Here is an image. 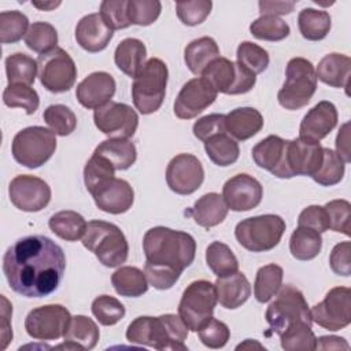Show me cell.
<instances>
[{"instance_id":"cell-11","label":"cell","mask_w":351,"mask_h":351,"mask_svg":"<svg viewBox=\"0 0 351 351\" xmlns=\"http://www.w3.org/2000/svg\"><path fill=\"white\" fill-rule=\"evenodd\" d=\"M202 77L207 80L217 93L225 95H243L250 92L255 82L256 75L243 67L237 62H232L228 58L214 59L202 73Z\"/></svg>"},{"instance_id":"cell-47","label":"cell","mask_w":351,"mask_h":351,"mask_svg":"<svg viewBox=\"0 0 351 351\" xmlns=\"http://www.w3.org/2000/svg\"><path fill=\"white\" fill-rule=\"evenodd\" d=\"M29 29L27 16L16 10L0 12V41L1 44H12L19 41Z\"/></svg>"},{"instance_id":"cell-59","label":"cell","mask_w":351,"mask_h":351,"mask_svg":"<svg viewBox=\"0 0 351 351\" xmlns=\"http://www.w3.org/2000/svg\"><path fill=\"white\" fill-rule=\"evenodd\" d=\"M259 12L261 15H287L291 14L295 8V1H259Z\"/></svg>"},{"instance_id":"cell-63","label":"cell","mask_w":351,"mask_h":351,"mask_svg":"<svg viewBox=\"0 0 351 351\" xmlns=\"http://www.w3.org/2000/svg\"><path fill=\"white\" fill-rule=\"evenodd\" d=\"M32 4L36 8H40V10H44V11H51L56 7H59L62 3L60 1H33Z\"/></svg>"},{"instance_id":"cell-21","label":"cell","mask_w":351,"mask_h":351,"mask_svg":"<svg viewBox=\"0 0 351 351\" xmlns=\"http://www.w3.org/2000/svg\"><path fill=\"white\" fill-rule=\"evenodd\" d=\"M99 210L108 214H123L134 202V191L126 180L111 177L90 192Z\"/></svg>"},{"instance_id":"cell-35","label":"cell","mask_w":351,"mask_h":351,"mask_svg":"<svg viewBox=\"0 0 351 351\" xmlns=\"http://www.w3.org/2000/svg\"><path fill=\"white\" fill-rule=\"evenodd\" d=\"M86 225L85 218L73 210L55 213L48 221L49 229L66 241H77L81 239L86 230Z\"/></svg>"},{"instance_id":"cell-14","label":"cell","mask_w":351,"mask_h":351,"mask_svg":"<svg viewBox=\"0 0 351 351\" xmlns=\"http://www.w3.org/2000/svg\"><path fill=\"white\" fill-rule=\"evenodd\" d=\"M311 319L328 330H340L351 322V291L347 287H335L322 302L311 307Z\"/></svg>"},{"instance_id":"cell-30","label":"cell","mask_w":351,"mask_h":351,"mask_svg":"<svg viewBox=\"0 0 351 351\" xmlns=\"http://www.w3.org/2000/svg\"><path fill=\"white\" fill-rule=\"evenodd\" d=\"M287 143L288 140H284L280 136L274 134H270L266 138L261 140L251 152L255 165L261 169L270 171L278 178L284 163Z\"/></svg>"},{"instance_id":"cell-27","label":"cell","mask_w":351,"mask_h":351,"mask_svg":"<svg viewBox=\"0 0 351 351\" xmlns=\"http://www.w3.org/2000/svg\"><path fill=\"white\" fill-rule=\"evenodd\" d=\"M228 206L222 195L217 192H210L199 197L193 207L185 211V215L192 217V219L203 228H213L223 222L228 215Z\"/></svg>"},{"instance_id":"cell-57","label":"cell","mask_w":351,"mask_h":351,"mask_svg":"<svg viewBox=\"0 0 351 351\" xmlns=\"http://www.w3.org/2000/svg\"><path fill=\"white\" fill-rule=\"evenodd\" d=\"M298 226H306L314 229L318 233H324L329 229V215L322 206L306 207L298 218Z\"/></svg>"},{"instance_id":"cell-51","label":"cell","mask_w":351,"mask_h":351,"mask_svg":"<svg viewBox=\"0 0 351 351\" xmlns=\"http://www.w3.org/2000/svg\"><path fill=\"white\" fill-rule=\"evenodd\" d=\"M162 4L158 0H128V15L132 25L149 26L160 15Z\"/></svg>"},{"instance_id":"cell-38","label":"cell","mask_w":351,"mask_h":351,"mask_svg":"<svg viewBox=\"0 0 351 351\" xmlns=\"http://www.w3.org/2000/svg\"><path fill=\"white\" fill-rule=\"evenodd\" d=\"M322 248L321 233L306 226H298L289 239L291 255L298 261L314 259Z\"/></svg>"},{"instance_id":"cell-42","label":"cell","mask_w":351,"mask_h":351,"mask_svg":"<svg viewBox=\"0 0 351 351\" xmlns=\"http://www.w3.org/2000/svg\"><path fill=\"white\" fill-rule=\"evenodd\" d=\"M280 341L285 351H313L315 350L317 337L311 325L298 322L280 335Z\"/></svg>"},{"instance_id":"cell-19","label":"cell","mask_w":351,"mask_h":351,"mask_svg":"<svg viewBox=\"0 0 351 351\" xmlns=\"http://www.w3.org/2000/svg\"><path fill=\"white\" fill-rule=\"evenodd\" d=\"M217 90L203 77H196L184 84L174 101V114L180 119H192L211 106Z\"/></svg>"},{"instance_id":"cell-41","label":"cell","mask_w":351,"mask_h":351,"mask_svg":"<svg viewBox=\"0 0 351 351\" xmlns=\"http://www.w3.org/2000/svg\"><path fill=\"white\" fill-rule=\"evenodd\" d=\"M206 263L217 277L239 271V261L233 251L221 241H213L206 250Z\"/></svg>"},{"instance_id":"cell-24","label":"cell","mask_w":351,"mask_h":351,"mask_svg":"<svg viewBox=\"0 0 351 351\" xmlns=\"http://www.w3.org/2000/svg\"><path fill=\"white\" fill-rule=\"evenodd\" d=\"M112 36L114 30L106 25L99 12L82 16L75 26L77 44L92 53L103 51L111 41Z\"/></svg>"},{"instance_id":"cell-2","label":"cell","mask_w":351,"mask_h":351,"mask_svg":"<svg viewBox=\"0 0 351 351\" xmlns=\"http://www.w3.org/2000/svg\"><path fill=\"white\" fill-rule=\"evenodd\" d=\"M145 255L144 274L155 289H170L184 269L192 265L196 255L195 239L181 230L155 226L145 232L143 239Z\"/></svg>"},{"instance_id":"cell-31","label":"cell","mask_w":351,"mask_h":351,"mask_svg":"<svg viewBox=\"0 0 351 351\" xmlns=\"http://www.w3.org/2000/svg\"><path fill=\"white\" fill-rule=\"evenodd\" d=\"M147 58V48L138 38L128 37L122 40L114 52L117 67L130 78H134L143 69Z\"/></svg>"},{"instance_id":"cell-33","label":"cell","mask_w":351,"mask_h":351,"mask_svg":"<svg viewBox=\"0 0 351 351\" xmlns=\"http://www.w3.org/2000/svg\"><path fill=\"white\" fill-rule=\"evenodd\" d=\"M217 58H219V48L215 40L208 36L191 41L184 51L185 64L195 75H202L204 69Z\"/></svg>"},{"instance_id":"cell-25","label":"cell","mask_w":351,"mask_h":351,"mask_svg":"<svg viewBox=\"0 0 351 351\" xmlns=\"http://www.w3.org/2000/svg\"><path fill=\"white\" fill-rule=\"evenodd\" d=\"M100 337L96 322L86 315H74L63 335L64 343L56 346L62 350H92L96 347Z\"/></svg>"},{"instance_id":"cell-23","label":"cell","mask_w":351,"mask_h":351,"mask_svg":"<svg viewBox=\"0 0 351 351\" xmlns=\"http://www.w3.org/2000/svg\"><path fill=\"white\" fill-rule=\"evenodd\" d=\"M337 118L336 106L332 101L322 100L303 117L299 126V137L319 141L336 128Z\"/></svg>"},{"instance_id":"cell-45","label":"cell","mask_w":351,"mask_h":351,"mask_svg":"<svg viewBox=\"0 0 351 351\" xmlns=\"http://www.w3.org/2000/svg\"><path fill=\"white\" fill-rule=\"evenodd\" d=\"M346 171L344 160L330 148H324L322 162L317 173L311 177L317 184L322 186H332L339 184Z\"/></svg>"},{"instance_id":"cell-49","label":"cell","mask_w":351,"mask_h":351,"mask_svg":"<svg viewBox=\"0 0 351 351\" xmlns=\"http://www.w3.org/2000/svg\"><path fill=\"white\" fill-rule=\"evenodd\" d=\"M236 58L237 63H240L255 75L263 73L270 62L267 51L251 41H243L239 44Z\"/></svg>"},{"instance_id":"cell-55","label":"cell","mask_w":351,"mask_h":351,"mask_svg":"<svg viewBox=\"0 0 351 351\" xmlns=\"http://www.w3.org/2000/svg\"><path fill=\"white\" fill-rule=\"evenodd\" d=\"M324 207L329 215V229L350 236V202L344 199H336L328 202Z\"/></svg>"},{"instance_id":"cell-12","label":"cell","mask_w":351,"mask_h":351,"mask_svg":"<svg viewBox=\"0 0 351 351\" xmlns=\"http://www.w3.org/2000/svg\"><path fill=\"white\" fill-rule=\"evenodd\" d=\"M38 78L41 85L52 93H63L73 88L77 78V66L63 48H53L38 55Z\"/></svg>"},{"instance_id":"cell-13","label":"cell","mask_w":351,"mask_h":351,"mask_svg":"<svg viewBox=\"0 0 351 351\" xmlns=\"http://www.w3.org/2000/svg\"><path fill=\"white\" fill-rule=\"evenodd\" d=\"M322 155L324 147L319 141L302 137L288 140L278 178H292L295 176L313 177L321 166Z\"/></svg>"},{"instance_id":"cell-26","label":"cell","mask_w":351,"mask_h":351,"mask_svg":"<svg viewBox=\"0 0 351 351\" xmlns=\"http://www.w3.org/2000/svg\"><path fill=\"white\" fill-rule=\"evenodd\" d=\"M214 285L219 304L229 310L240 307L251 296V284L241 271L218 277Z\"/></svg>"},{"instance_id":"cell-54","label":"cell","mask_w":351,"mask_h":351,"mask_svg":"<svg viewBox=\"0 0 351 351\" xmlns=\"http://www.w3.org/2000/svg\"><path fill=\"white\" fill-rule=\"evenodd\" d=\"M197 333L200 341L208 348H222L230 337V330L228 325L214 317L203 324Z\"/></svg>"},{"instance_id":"cell-56","label":"cell","mask_w":351,"mask_h":351,"mask_svg":"<svg viewBox=\"0 0 351 351\" xmlns=\"http://www.w3.org/2000/svg\"><path fill=\"white\" fill-rule=\"evenodd\" d=\"M192 130H193V136L203 143L214 134L226 133L225 115L223 114H210V115L202 117L193 123Z\"/></svg>"},{"instance_id":"cell-22","label":"cell","mask_w":351,"mask_h":351,"mask_svg":"<svg viewBox=\"0 0 351 351\" xmlns=\"http://www.w3.org/2000/svg\"><path fill=\"white\" fill-rule=\"evenodd\" d=\"M115 80L106 71H95L85 77L75 89L78 103L85 108H99L111 101L115 93Z\"/></svg>"},{"instance_id":"cell-16","label":"cell","mask_w":351,"mask_h":351,"mask_svg":"<svg viewBox=\"0 0 351 351\" xmlns=\"http://www.w3.org/2000/svg\"><path fill=\"white\" fill-rule=\"evenodd\" d=\"M93 122L110 138H129L137 130L138 115L125 103L108 101L95 110Z\"/></svg>"},{"instance_id":"cell-34","label":"cell","mask_w":351,"mask_h":351,"mask_svg":"<svg viewBox=\"0 0 351 351\" xmlns=\"http://www.w3.org/2000/svg\"><path fill=\"white\" fill-rule=\"evenodd\" d=\"M115 292L126 298H138L148 291V281L143 270L134 266H121L111 276Z\"/></svg>"},{"instance_id":"cell-53","label":"cell","mask_w":351,"mask_h":351,"mask_svg":"<svg viewBox=\"0 0 351 351\" xmlns=\"http://www.w3.org/2000/svg\"><path fill=\"white\" fill-rule=\"evenodd\" d=\"M111 30L126 29L132 23L128 15V0H104L99 12Z\"/></svg>"},{"instance_id":"cell-60","label":"cell","mask_w":351,"mask_h":351,"mask_svg":"<svg viewBox=\"0 0 351 351\" xmlns=\"http://www.w3.org/2000/svg\"><path fill=\"white\" fill-rule=\"evenodd\" d=\"M348 126L350 123L346 122L337 133L336 137V154L344 160V163L350 162V137H348Z\"/></svg>"},{"instance_id":"cell-52","label":"cell","mask_w":351,"mask_h":351,"mask_svg":"<svg viewBox=\"0 0 351 351\" xmlns=\"http://www.w3.org/2000/svg\"><path fill=\"white\" fill-rule=\"evenodd\" d=\"M213 8L210 0H191V1H177L176 11L178 19L186 26H196L206 21Z\"/></svg>"},{"instance_id":"cell-43","label":"cell","mask_w":351,"mask_h":351,"mask_svg":"<svg viewBox=\"0 0 351 351\" xmlns=\"http://www.w3.org/2000/svg\"><path fill=\"white\" fill-rule=\"evenodd\" d=\"M25 44L27 48L37 53H45L53 48H56L58 44V32L56 29L48 23V22H33L27 33L25 34Z\"/></svg>"},{"instance_id":"cell-4","label":"cell","mask_w":351,"mask_h":351,"mask_svg":"<svg viewBox=\"0 0 351 351\" xmlns=\"http://www.w3.org/2000/svg\"><path fill=\"white\" fill-rule=\"evenodd\" d=\"M82 245L93 252L106 267L121 266L129 255V244L123 232L115 223L101 219L88 222Z\"/></svg>"},{"instance_id":"cell-20","label":"cell","mask_w":351,"mask_h":351,"mask_svg":"<svg viewBox=\"0 0 351 351\" xmlns=\"http://www.w3.org/2000/svg\"><path fill=\"white\" fill-rule=\"evenodd\" d=\"M222 197L229 210L250 211L262 202L263 188L256 178L241 173L233 176L223 184Z\"/></svg>"},{"instance_id":"cell-58","label":"cell","mask_w":351,"mask_h":351,"mask_svg":"<svg viewBox=\"0 0 351 351\" xmlns=\"http://www.w3.org/2000/svg\"><path fill=\"white\" fill-rule=\"evenodd\" d=\"M350 252H351L350 241H343L333 247L329 256V265L335 274L343 276V277H348L351 274Z\"/></svg>"},{"instance_id":"cell-50","label":"cell","mask_w":351,"mask_h":351,"mask_svg":"<svg viewBox=\"0 0 351 351\" xmlns=\"http://www.w3.org/2000/svg\"><path fill=\"white\" fill-rule=\"evenodd\" d=\"M92 314L96 319L104 325L111 326L119 322L125 317V306L114 296L100 295L92 302Z\"/></svg>"},{"instance_id":"cell-62","label":"cell","mask_w":351,"mask_h":351,"mask_svg":"<svg viewBox=\"0 0 351 351\" xmlns=\"http://www.w3.org/2000/svg\"><path fill=\"white\" fill-rule=\"evenodd\" d=\"M1 314H3V324H5L7 321H8V315H11L12 314V307L10 308V306H4V308H3V311H1ZM1 337H3V344H1V348L4 350L5 347H7V344H8V341L10 340H12V330L11 329H8V328H5V325H3V330H1Z\"/></svg>"},{"instance_id":"cell-32","label":"cell","mask_w":351,"mask_h":351,"mask_svg":"<svg viewBox=\"0 0 351 351\" xmlns=\"http://www.w3.org/2000/svg\"><path fill=\"white\" fill-rule=\"evenodd\" d=\"M93 154L104 158L115 170H128L137 159L134 144L129 138H108L101 141Z\"/></svg>"},{"instance_id":"cell-15","label":"cell","mask_w":351,"mask_h":351,"mask_svg":"<svg viewBox=\"0 0 351 351\" xmlns=\"http://www.w3.org/2000/svg\"><path fill=\"white\" fill-rule=\"evenodd\" d=\"M71 319L62 304H45L29 311L25 318L26 333L36 340H58L63 337Z\"/></svg>"},{"instance_id":"cell-29","label":"cell","mask_w":351,"mask_h":351,"mask_svg":"<svg viewBox=\"0 0 351 351\" xmlns=\"http://www.w3.org/2000/svg\"><path fill=\"white\" fill-rule=\"evenodd\" d=\"M351 73V59L344 53L332 52L325 55L317 69V80L333 88H343L347 90Z\"/></svg>"},{"instance_id":"cell-5","label":"cell","mask_w":351,"mask_h":351,"mask_svg":"<svg viewBox=\"0 0 351 351\" xmlns=\"http://www.w3.org/2000/svg\"><path fill=\"white\" fill-rule=\"evenodd\" d=\"M169 70L159 58L148 59L132 85L134 107L144 115L158 111L166 95Z\"/></svg>"},{"instance_id":"cell-1","label":"cell","mask_w":351,"mask_h":351,"mask_svg":"<svg viewBox=\"0 0 351 351\" xmlns=\"http://www.w3.org/2000/svg\"><path fill=\"white\" fill-rule=\"evenodd\" d=\"M64 269L62 247L41 234L19 239L3 256V273L10 288L25 298H44L55 292Z\"/></svg>"},{"instance_id":"cell-7","label":"cell","mask_w":351,"mask_h":351,"mask_svg":"<svg viewBox=\"0 0 351 351\" xmlns=\"http://www.w3.org/2000/svg\"><path fill=\"white\" fill-rule=\"evenodd\" d=\"M285 232V221L276 214H263L240 221L234 236L241 247L251 252L273 250Z\"/></svg>"},{"instance_id":"cell-10","label":"cell","mask_w":351,"mask_h":351,"mask_svg":"<svg viewBox=\"0 0 351 351\" xmlns=\"http://www.w3.org/2000/svg\"><path fill=\"white\" fill-rule=\"evenodd\" d=\"M217 302L214 284L207 280L193 281L182 292L178 315L189 330L197 332L213 317Z\"/></svg>"},{"instance_id":"cell-61","label":"cell","mask_w":351,"mask_h":351,"mask_svg":"<svg viewBox=\"0 0 351 351\" xmlns=\"http://www.w3.org/2000/svg\"><path fill=\"white\" fill-rule=\"evenodd\" d=\"M346 339L339 336H321L317 339L315 350H348Z\"/></svg>"},{"instance_id":"cell-6","label":"cell","mask_w":351,"mask_h":351,"mask_svg":"<svg viewBox=\"0 0 351 351\" xmlns=\"http://www.w3.org/2000/svg\"><path fill=\"white\" fill-rule=\"evenodd\" d=\"M317 74L313 63L304 58H292L287 63L285 81L277 100L287 110H299L308 104L317 90Z\"/></svg>"},{"instance_id":"cell-36","label":"cell","mask_w":351,"mask_h":351,"mask_svg":"<svg viewBox=\"0 0 351 351\" xmlns=\"http://www.w3.org/2000/svg\"><path fill=\"white\" fill-rule=\"evenodd\" d=\"M330 15L324 10L303 8L298 15V27L306 40L319 41L325 38L330 30Z\"/></svg>"},{"instance_id":"cell-46","label":"cell","mask_w":351,"mask_h":351,"mask_svg":"<svg viewBox=\"0 0 351 351\" xmlns=\"http://www.w3.org/2000/svg\"><path fill=\"white\" fill-rule=\"evenodd\" d=\"M251 34L258 40L281 41L289 36V25L278 16L261 15L250 25Z\"/></svg>"},{"instance_id":"cell-48","label":"cell","mask_w":351,"mask_h":351,"mask_svg":"<svg viewBox=\"0 0 351 351\" xmlns=\"http://www.w3.org/2000/svg\"><path fill=\"white\" fill-rule=\"evenodd\" d=\"M45 123L58 136H69L77 126V117L64 104L48 106L43 114Z\"/></svg>"},{"instance_id":"cell-40","label":"cell","mask_w":351,"mask_h":351,"mask_svg":"<svg viewBox=\"0 0 351 351\" xmlns=\"http://www.w3.org/2000/svg\"><path fill=\"white\" fill-rule=\"evenodd\" d=\"M5 73L8 84L32 85L38 73L37 60L26 53L15 52L5 58Z\"/></svg>"},{"instance_id":"cell-17","label":"cell","mask_w":351,"mask_h":351,"mask_svg":"<svg viewBox=\"0 0 351 351\" xmlns=\"http://www.w3.org/2000/svg\"><path fill=\"white\" fill-rule=\"evenodd\" d=\"M49 185L30 174H21L11 180L8 186V196L11 203L26 213H37L48 206L51 202Z\"/></svg>"},{"instance_id":"cell-18","label":"cell","mask_w":351,"mask_h":351,"mask_svg":"<svg viewBox=\"0 0 351 351\" xmlns=\"http://www.w3.org/2000/svg\"><path fill=\"white\" fill-rule=\"evenodd\" d=\"M204 181L202 162L192 154H178L167 165L166 182L177 195L196 192Z\"/></svg>"},{"instance_id":"cell-8","label":"cell","mask_w":351,"mask_h":351,"mask_svg":"<svg viewBox=\"0 0 351 351\" xmlns=\"http://www.w3.org/2000/svg\"><path fill=\"white\" fill-rule=\"evenodd\" d=\"M56 149V136L44 126H29L19 130L11 144L14 159L29 169L47 163Z\"/></svg>"},{"instance_id":"cell-9","label":"cell","mask_w":351,"mask_h":351,"mask_svg":"<svg viewBox=\"0 0 351 351\" xmlns=\"http://www.w3.org/2000/svg\"><path fill=\"white\" fill-rule=\"evenodd\" d=\"M265 318L270 332L278 336L298 322L313 324L311 313L303 293L292 285L278 289L277 298L269 304Z\"/></svg>"},{"instance_id":"cell-28","label":"cell","mask_w":351,"mask_h":351,"mask_svg":"<svg viewBox=\"0 0 351 351\" xmlns=\"http://www.w3.org/2000/svg\"><path fill=\"white\" fill-rule=\"evenodd\" d=\"M226 133L240 141L248 140L263 128V117L254 107H239L225 115Z\"/></svg>"},{"instance_id":"cell-37","label":"cell","mask_w":351,"mask_h":351,"mask_svg":"<svg viewBox=\"0 0 351 351\" xmlns=\"http://www.w3.org/2000/svg\"><path fill=\"white\" fill-rule=\"evenodd\" d=\"M204 151L210 160L221 167L233 165L240 155L237 141L228 133H218L204 141Z\"/></svg>"},{"instance_id":"cell-44","label":"cell","mask_w":351,"mask_h":351,"mask_svg":"<svg viewBox=\"0 0 351 351\" xmlns=\"http://www.w3.org/2000/svg\"><path fill=\"white\" fill-rule=\"evenodd\" d=\"M3 103L11 108H23L27 115H32L38 108L40 97L30 85L8 84L3 92Z\"/></svg>"},{"instance_id":"cell-39","label":"cell","mask_w":351,"mask_h":351,"mask_svg":"<svg viewBox=\"0 0 351 351\" xmlns=\"http://www.w3.org/2000/svg\"><path fill=\"white\" fill-rule=\"evenodd\" d=\"M284 270L281 266L270 263L258 269L254 282V296L259 303L269 302L282 285Z\"/></svg>"},{"instance_id":"cell-3","label":"cell","mask_w":351,"mask_h":351,"mask_svg":"<svg viewBox=\"0 0 351 351\" xmlns=\"http://www.w3.org/2000/svg\"><path fill=\"white\" fill-rule=\"evenodd\" d=\"M188 328L176 314L159 317L141 315L134 318L128 329L126 339L130 343L152 347L155 350H186L184 341L188 337Z\"/></svg>"}]
</instances>
